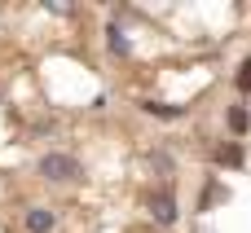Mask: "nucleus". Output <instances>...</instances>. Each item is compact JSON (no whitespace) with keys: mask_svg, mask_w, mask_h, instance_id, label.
Listing matches in <instances>:
<instances>
[{"mask_svg":"<svg viewBox=\"0 0 251 233\" xmlns=\"http://www.w3.org/2000/svg\"><path fill=\"white\" fill-rule=\"evenodd\" d=\"M53 225H57V216H53L49 207H31V211H26V233H49Z\"/></svg>","mask_w":251,"mask_h":233,"instance_id":"7ed1b4c3","label":"nucleus"},{"mask_svg":"<svg viewBox=\"0 0 251 233\" xmlns=\"http://www.w3.org/2000/svg\"><path fill=\"white\" fill-rule=\"evenodd\" d=\"M150 216H154L159 225H176V198H172L168 189L150 194Z\"/></svg>","mask_w":251,"mask_h":233,"instance_id":"f03ea898","label":"nucleus"},{"mask_svg":"<svg viewBox=\"0 0 251 233\" xmlns=\"http://www.w3.org/2000/svg\"><path fill=\"white\" fill-rule=\"evenodd\" d=\"M110 48H115V53H128V40H124L119 26H110Z\"/></svg>","mask_w":251,"mask_h":233,"instance_id":"20e7f679","label":"nucleus"},{"mask_svg":"<svg viewBox=\"0 0 251 233\" xmlns=\"http://www.w3.org/2000/svg\"><path fill=\"white\" fill-rule=\"evenodd\" d=\"M238 84H243V88H251V62L243 66V79H238Z\"/></svg>","mask_w":251,"mask_h":233,"instance_id":"39448f33","label":"nucleus"},{"mask_svg":"<svg viewBox=\"0 0 251 233\" xmlns=\"http://www.w3.org/2000/svg\"><path fill=\"white\" fill-rule=\"evenodd\" d=\"M40 176L49 185H71V181H79V163L71 154H44L40 159Z\"/></svg>","mask_w":251,"mask_h":233,"instance_id":"f257e3e1","label":"nucleus"}]
</instances>
